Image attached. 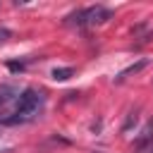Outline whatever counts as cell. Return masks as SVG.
Wrapping results in <instances>:
<instances>
[{
    "mask_svg": "<svg viewBox=\"0 0 153 153\" xmlns=\"http://www.w3.org/2000/svg\"><path fill=\"white\" fill-rule=\"evenodd\" d=\"M43 93H38L36 88H24L19 93V100H17V108H14V115L5 120V124H19V122H31L41 115L43 110Z\"/></svg>",
    "mask_w": 153,
    "mask_h": 153,
    "instance_id": "6da1fadb",
    "label": "cell"
},
{
    "mask_svg": "<svg viewBox=\"0 0 153 153\" xmlns=\"http://www.w3.org/2000/svg\"><path fill=\"white\" fill-rule=\"evenodd\" d=\"M112 17L110 10L96 5V7H86V10H76L72 14H67L65 24H76V26H93V24H103Z\"/></svg>",
    "mask_w": 153,
    "mask_h": 153,
    "instance_id": "7a4b0ae2",
    "label": "cell"
},
{
    "mask_svg": "<svg viewBox=\"0 0 153 153\" xmlns=\"http://www.w3.org/2000/svg\"><path fill=\"white\" fill-rule=\"evenodd\" d=\"M151 139H153V120H148V122H146V127L141 129V134H139V139L134 141V148H136V151H141V148H146Z\"/></svg>",
    "mask_w": 153,
    "mask_h": 153,
    "instance_id": "3957f363",
    "label": "cell"
},
{
    "mask_svg": "<svg viewBox=\"0 0 153 153\" xmlns=\"http://www.w3.org/2000/svg\"><path fill=\"white\" fill-rule=\"evenodd\" d=\"M148 65V60H139L136 65H131V67H127V69H122L120 74H117V81H124L127 76H131V74H136V72H141L143 67Z\"/></svg>",
    "mask_w": 153,
    "mask_h": 153,
    "instance_id": "277c9868",
    "label": "cell"
},
{
    "mask_svg": "<svg viewBox=\"0 0 153 153\" xmlns=\"http://www.w3.org/2000/svg\"><path fill=\"white\" fill-rule=\"evenodd\" d=\"M72 74H74L72 67H55V69H53V79H55V81H67Z\"/></svg>",
    "mask_w": 153,
    "mask_h": 153,
    "instance_id": "5b68a950",
    "label": "cell"
},
{
    "mask_svg": "<svg viewBox=\"0 0 153 153\" xmlns=\"http://www.w3.org/2000/svg\"><path fill=\"white\" fill-rule=\"evenodd\" d=\"M10 36H12V31H10V29H5V26H0V43H5Z\"/></svg>",
    "mask_w": 153,
    "mask_h": 153,
    "instance_id": "8992f818",
    "label": "cell"
},
{
    "mask_svg": "<svg viewBox=\"0 0 153 153\" xmlns=\"http://www.w3.org/2000/svg\"><path fill=\"white\" fill-rule=\"evenodd\" d=\"M131 122H136V112H131V115H129V120L124 122V127H122V131H127V129L131 127Z\"/></svg>",
    "mask_w": 153,
    "mask_h": 153,
    "instance_id": "52a82bcc",
    "label": "cell"
}]
</instances>
